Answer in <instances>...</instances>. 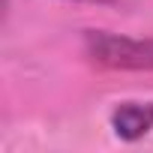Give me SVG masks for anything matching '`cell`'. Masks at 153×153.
I'll return each mask as SVG.
<instances>
[{"instance_id":"1","label":"cell","mask_w":153,"mask_h":153,"mask_svg":"<svg viewBox=\"0 0 153 153\" xmlns=\"http://www.w3.org/2000/svg\"><path fill=\"white\" fill-rule=\"evenodd\" d=\"M84 48L99 66L108 69H132V72L153 69V39H132L105 30H90L84 36Z\"/></svg>"},{"instance_id":"2","label":"cell","mask_w":153,"mask_h":153,"mask_svg":"<svg viewBox=\"0 0 153 153\" xmlns=\"http://www.w3.org/2000/svg\"><path fill=\"white\" fill-rule=\"evenodd\" d=\"M111 126L120 138L135 141L153 129V102H123L111 114Z\"/></svg>"},{"instance_id":"3","label":"cell","mask_w":153,"mask_h":153,"mask_svg":"<svg viewBox=\"0 0 153 153\" xmlns=\"http://www.w3.org/2000/svg\"><path fill=\"white\" fill-rule=\"evenodd\" d=\"M93 3H105V0H93Z\"/></svg>"}]
</instances>
